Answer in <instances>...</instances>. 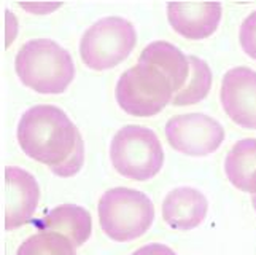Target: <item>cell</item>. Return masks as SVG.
<instances>
[{"label":"cell","instance_id":"6da1fadb","mask_svg":"<svg viewBox=\"0 0 256 255\" xmlns=\"http://www.w3.org/2000/svg\"><path fill=\"white\" fill-rule=\"evenodd\" d=\"M80 134L67 113L50 104L34 105L26 110L16 129L21 150L48 168L62 164L74 153Z\"/></svg>","mask_w":256,"mask_h":255},{"label":"cell","instance_id":"7a4b0ae2","mask_svg":"<svg viewBox=\"0 0 256 255\" xmlns=\"http://www.w3.org/2000/svg\"><path fill=\"white\" fill-rule=\"evenodd\" d=\"M14 69L29 90L40 94H62L75 78L72 55L51 39H32L18 50Z\"/></svg>","mask_w":256,"mask_h":255},{"label":"cell","instance_id":"3957f363","mask_svg":"<svg viewBox=\"0 0 256 255\" xmlns=\"http://www.w3.org/2000/svg\"><path fill=\"white\" fill-rule=\"evenodd\" d=\"M154 214L152 199L136 188H110L97 203V215L102 231L116 242L142 238L153 225Z\"/></svg>","mask_w":256,"mask_h":255},{"label":"cell","instance_id":"277c9868","mask_svg":"<svg viewBox=\"0 0 256 255\" xmlns=\"http://www.w3.org/2000/svg\"><path fill=\"white\" fill-rule=\"evenodd\" d=\"M110 161L114 171L129 180H152L164 166L162 144L146 126H122L110 142Z\"/></svg>","mask_w":256,"mask_h":255},{"label":"cell","instance_id":"5b68a950","mask_svg":"<svg viewBox=\"0 0 256 255\" xmlns=\"http://www.w3.org/2000/svg\"><path fill=\"white\" fill-rule=\"evenodd\" d=\"M175 91L170 80L152 64L137 63L121 74L114 98L122 112L132 117H154L172 104Z\"/></svg>","mask_w":256,"mask_h":255},{"label":"cell","instance_id":"8992f818","mask_svg":"<svg viewBox=\"0 0 256 255\" xmlns=\"http://www.w3.org/2000/svg\"><path fill=\"white\" fill-rule=\"evenodd\" d=\"M137 45V31L129 20L107 16L90 26L80 42L83 64L96 70H108L128 59Z\"/></svg>","mask_w":256,"mask_h":255},{"label":"cell","instance_id":"52a82bcc","mask_svg":"<svg viewBox=\"0 0 256 255\" xmlns=\"http://www.w3.org/2000/svg\"><path fill=\"white\" fill-rule=\"evenodd\" d=\"M166 139L174 150L186 156H208L222 147L224 129L206 113H182L166 123Z\"/></svg>","mask_w":256,"mask_h":255},{"label":"cell","instance_id":"ba28073f","mask_svg":"<svg viewBox=\"0 0 256 255\" xmlns=\"http://www.w3.org/2000/svg\"><path fill=\"white\" fill-rule=\"evenodd\" d=\"M220 99L236 125L256 129V70L245 66L229 69L223 75Z\"/></svg>","mask_w":256,"mask_h":255},{"label":"cell","instance_id":"9c48e42d","mask_svg":"<svg viewBox=\"0 0 256 255\" xmlns=\"http://www.w3.org/2000/svg\"><path fill=\"white\" fill-rule=\"evenodd\" d=\"M40 203L37 179L18 166L5 168V228L12 231L28 223Z\"/></svg>","mask_w":256,"mask_h":255},{"label":"cell","instance_id":"30bf717a","mask_svg":"<svg viewBox=\"0 0 256 255\" xmlns=\"http://www.w3.org/2000/svg\"><path fill=\"white\" fill-rule=\"evenodd\" d=\"M222 16V4H167V20L172 29L188 40H204L214 35Z\"/></svg>","mask_w":256,"mask_h":255},{"label":"cell","instance_id":"8fae6325","mask_svg":"<svg viewBox=\"0 0 256 255\" xmlns=\"http://www.w3.org/2000/svg\"><path fill=\"white\" fill-rule=\"evenodd\" d=\"M208 201L206 195L192 187H178L166 195L162 218L172 230L190 231L206 220Z\"/></svg>","mask_w":256,"mask_h":255},{"label":"cell","instance_id":"7c38bea8","mask_svg":"<svg viewBox=\"0 0 256 255\" xmlns=\"http://www.w3.org/2000/svg\"><path fill=\"white\" fill-rule=\"evenodd\" d=\"M42 228L64 234L75 247H82L92 234V217L82 206L60 204L43 217Z\"/></svg>","mask_w":256,"mask_h":255},{"label":"cell","instance_id":"4fadbf2b","mask_svg":"<svg viewBox=\"0 0 256 255\" xmlns=\"http://www.w3.org/2000/svg\"><path fill=\"white\" fill-rule=\"evenodd\" d=\"M138 63L152 64L169 78L175 94L186 85L190 78V61L180 48L164 40L152 42L140 53Z\"/></svg>","mask_w":256,"mask_h":255},{"label":"cell","instance_id":"5bb4252c","mask_svg":"<svg viewBox=\"0 0 256 255\" xmlns=\"http://www.w3.org/2000/svg\"><path fill=\"white\" fill-rule=\"evenodd\" d=\"M224 174L237 190L256 195V137L237 140L224 158Z\"/></svg>","mask_w":256,"mask_h":255},{"label":"cell","instance_id":"9a60e30c","mask_svg":"<svg viewBox=\"0 0 256 255\" xmlns=\"http://www.w3.org/2000/svg\"><path fill=\"white\" fill-rule=\"evenodd\" d=\"M188 61H190V78L186 85L174 96L172 105H175V107H186V105H192L204 101L212 90L214 77H212L210 66L204 59H200L198 56H188Z\"/></svg>","mask_w":256,"mask_h":255},{"label":"cell","instance_id":"2e32d148","mask_svg":"<svg viewBox=\"0 0 256 255\" xmlns=\"http://www.w3.org/2000/svg\"><path fill=\"white\" fill-rule=\"evenodd\" d=\"M16 255H78L76 247L64 234L56 231H38L24 239Z\"/></svg>","mask_w":256,"mask_h":255},{"label":"cell","instance_id":"e0dca14e","mask_svg":"<svg viewBox=\"0 0 256 255\" xmlns=\"http://www.w3.org/2000/svg\"><path fill=\"white\" fill-rule=\"evenodd\" d=\"M84 164V142H83V137L82 134L78 136V140H76V147L74 153L70 155L67 160L62 163V164H58V166H51L50 171L52 174L59 175V177H74L78 172L82 171Z\"/></svg>","mask_w":256,"mask_h":255},{"label":"cell","instance_id":"ac0fdd59","mask_svg":"<svg viewBox=\"0 0 256 255\" xmlns=\"http://www.w3.org/2000/svg\"><path fill=\"white\" fill-rule=\"evenodd\" d=\"M239 42L245 55L256 61V10L244 20L239 31Z\"/></svg>","mask_w":256,"mask_h":255},{"label":"cell","instance_id":"d6986e66","mask_svg":"<svg viewBox=\"0 0 256 255\" xmlns=\"http://www.w3.org/2000/svg\"><path fill=\"white\" fill-rule=\"evenodd\" d=\"M5 47L10 48L12 43L16 40L18 37V18L10 12V10H5Z\"/></svg>","mask_w":256,"mask_h":255},{"label":"cell","instance_id":"ffe728a7","mask_svg":"<svg viewBox=\"0 0 256 255\" xmlns=\"http://www.w3.org/2000/svg\"><path fill=\"white\" fill-rule=\"evenodd\" d=\"M130 255H176L169 245L166 244H160V242H152L142 245L140 249H137L136 252H132Z\"/></svg>","mask_w":256,"mask_h":255},{"label":"cell","instance_id":"44dd1931","mask_svg":"<svg viewBox=\"0 0 256 255\" xmlns=\"http://www.w3.org/2000/svg\"><path fill=\"white\" fill-rule=\"evenodd\" d=\"M18 7H21L22 10L29 12L32 15H48L62 7V4H22L21 2V4H18Z\"/></svg>","mask_w":256,"mask_h":255},{"label":"cell","instance_id":"7402d4cb","mask_svg":"<svg viewBox=\"0 0 256 255\" xmlns=\"http://www.w3.org/2000/svg\"><path fill=\"white\" fill-rule=\"evenodd\" d=\"M252 206H253V209L256 210V195L252 196Z\"/></svg>","mask_w":256,"mask_h":255}]
</instances>
